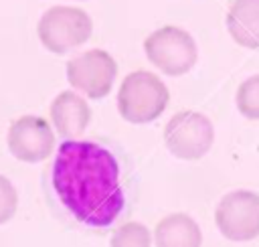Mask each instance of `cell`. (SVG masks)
<instances>
[{
    "instance_id": "obj_1",
    "label": "cell",
    "mask_w": 259,
    "mask_h": 247,
    "mask_svg": "<svg viewBox=\"0 0 259 247\" xmlns=\"http://www.w3.org/2000/svg\"><path fill=\"white\" fill-rule=\"evenodd\" d=\"M51 186L61 207L81 225L105 229L121 215V170L109 148L93 140H63L51 166Z\"/></svg>"
},
{
    "instance_id": "obj_2",
    "label": "cell",
    "mask_w": 259,
    "mask_h": 247,
    "mask_svg": "<svg viewBox=\"0 0 259 247\" xmlns=\"http://www.w3.org/2000/svg\"><path fill=\"white\" fill-rule=\"evenodd\" d=\"M168 101V87L150 71H134L125 75L117 91V111L130 124H150L158 119Z\"/></svg>"
},
{
    "instance_id": "obj_3",
    "label": "cell",
    "mask_w": 259,
    "mask_h": 247,
    "mask_svg": "<svg viewBox=\"0 0 259 247\" xmlns=\"http://www.w3.org/2000/svg\"><path fill=\"white\" fill-rule=\"evenodd\" d=\"M42 47L55 55H65L85 45L93 32V20L83 8L51 6L36 24Z\"/></svg>"
},
{
    "instance_id": "obj_4",
    "label": "cell",
    "mask_w": 259,
    "mask_h": 247,
    "mask_svg": "<svg viewBox=\"0 0 259 247\" xmlns=\"http://www.w3.org/2000/svg\"><path fill=\"white\" fill-rule=\"evenodd\" d=\"M148 61L164 75L178 77L188 73L198 61V49L192 34L180 26H162L144 40Z\"/></svg>"
},
{
    "instance_id": "obj_5",
    "label": "cell",
    "mask_w": 259,
    "mask_h": 247,
    "mask_svg": "<svg viewBox=\"0 0 259 247\" xmlns=\"http://www.w3.org/2000/svg\"><path fill=\"white\" fill-rule=\"evenodd\" d=\"M212 142L214 128L210 119L200 111H178L164 126V144L178 160H200L210 152Z\"/></svg>"
},
{
    "instance_id": "obj_6",
    "label": "cell",
    "mask_w": 259,
    "mask_h": 247,
    "mask_svg": "<svg viewBox=\"0 0 259 247\" xmlns=\"http://www.w3.org/2000/svg\"><path fill=\"white\" fill-rule=\"evenodd\" d=\"M214 223L221 235L235 243L253 241L259 237V194L253 190L227 192L217 209Z\"/></svg>"
},
{
    "instance_id": "obj_7",
    "label": "cell",
    "mask_w": 259,
    "mask_h": 247,
    "mask_svg": "<svg viewBox=\"0 0 259 247\" xmlns=\"http://www.w3.org/2000/svg\"><path fill=\"white\" fill-rule=\"evenodd\" d=\"M117 77L115 59L103 49H89L67 61V81L89 99L109 95Z\"/></svg>"
},
{
    "instance_id": "obj_8",
    "label": "cell",
    "mask_w": 259,
    "mask_h": 247,
    "mask_svg": "<svg viewBox=\"0 0 259 247\" xmlns=\"http://www.w3.org/2000/svg\"><path fill=\"white\" fill-rule=\"evenodd\" d=\"M8 152L26 164L47 160L55 150V132L40 115H20L8 128Z\"/></svg>"
},
{
    "instance_id": "obj_9",
    "label": "cell",
    "mask_w": 259,
    "mask_h": 247,
    "mask_svg": "<svg viewBox=\"0 0 259 247\" xmlns=\"http://www.w3.org/2000/svg\"><path fill=\"white\" fill-rule=\"evenodd\" d=\"M49 113L53 128L65 140H77L91 121V109L87 101L75 91H61L53 99Z\"/></svg>"
},
{
    "instance_id": "obj_10",
    "label": "cell",
    "mask_w": 259,
    "mask_h": 247,
    "mask_svg": "<svg viewBox=\"0 0 259 247\" xmlns=\"http://www.w3.org/2000/svg\"><path fill=\"white\" fill-rule=\"evenodd\" d=\"M156 247H200L202 231L186 213H172L158 221L154 229Z\"/></svg>"
},
{
    "instance_id": "obj_11",
    "label": "cell",
    "mask_w": 259,
    "mask_h": 247,
    "mask_svg": "<svg viewBox=\"0 0 259 247\" xmlns=\"http://www.w3.org/2000/svg\"><path fill=\"white\" fill-rule=\"evenodd\" d=\"M231 38L245 49H259V0H233L227 12Z\"/></svg>"
},
{
    "instance_id": "obj_12",
    "label": "cell",
    "mask_w": 259,
    "mask_h": 247,
    "mask_svg": "<svg viewBox=\"0 0 259 247\" xmlns=\"http://www.w3.org/2000/svg\"><path fill=\"white\" fill-rule=\"evenodd\" d=\"M152 241L154 239L146 225H142L138 221H130V223L119 225L113 231L109 247H150Z\"/></svg>"
},
{
    "instance_id": "obj_13",
    "label": "cell",
    "mask_w": 259,
    "mask_h": 247,
    "mask_svg": "<svg viewBox=\"0 0 259 247\" xmlns=\"http://www.w3.org/2000/svg\"><path fill=\"white\" fill-rule=\"evenodd\" d=\"M237 109L249 119H259V75H251L237 87Z\"/></svg>"
},
{
    "instance_id": "obj_14",
    "label": "cell",
    "mask_w": 259,
    "mask_h": 247,
    "mask_svg": "<svg viewBox=\"0 0 259 247\" xmlns=\"http://www.w3.org/2000/svg\"><path fill=\"white\" fill-rule=\"evenodd\" d=\"M16 207H18L16 188L4 174H0V225L8 223L14 217Z\"/></svg>"
}]
</instances>
